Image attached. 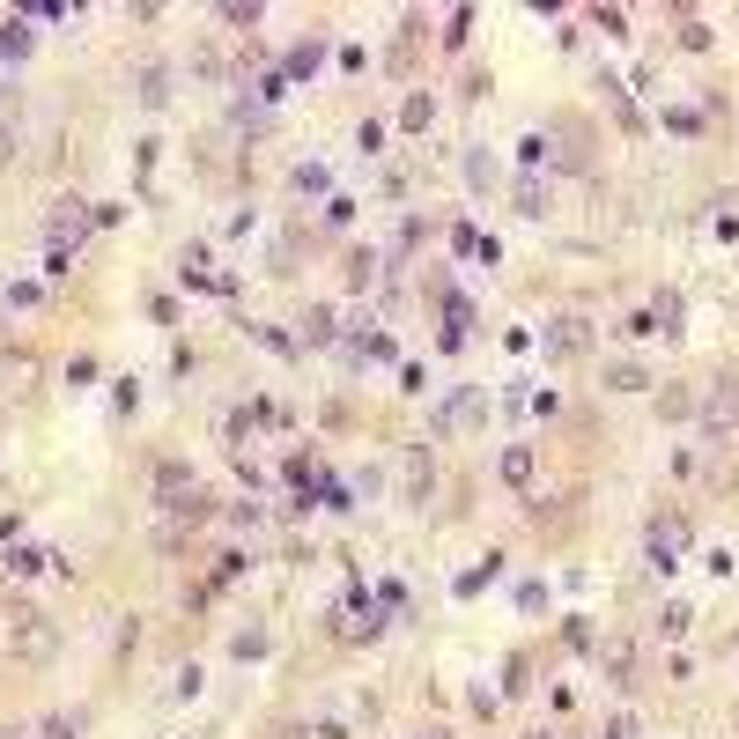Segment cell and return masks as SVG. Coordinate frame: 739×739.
Listing matches in <instances>:
<instances>
[{
	"mask_svg": "<svg viewBox=\"0 0 739 739\" xmlns=\"http://www.w3.org/2000/svg\"><path fill=\"white\" fill-rule=\"evenodd\" d=\"M8 651L23 658V666H45V658L60 651V629H52L45 614H30V606H23V614L8 621Z\"/></svg>",
	"mask_w": 739,
	"mask_h": 739,
	"instance_id": "1",
	"label": "cell"
},
{
	"mask_svg": "<svg viewBox=\"0 0 739 739\" xmlns=\"http://www.w3.org/2000/svg\"><path fill=\"white\" fill-rule=\"evenodd\" d=\"M400 488H407V503H429V488H437V466H429L422 444L400 451Z\"/></svg>",
	"mask_w": 739,
	"mask_h": 739,
	"instance_id": "2",
	"label": "cell"
},
{
	"mask_svg": "<svg viewBox=\"0 0 739 739\" xmlns=\"http://www.w3.org/2000/svg\"><path fill=\"white\" fill-rule=\"evenodd\" d=\"M680 547H688V518H658L651 525V562H658V570H673Z\"/></svg>",
	"mask_w": 739,
	"mask_h": 739,
	"instance_id": "3",
	"label": "cell"
},
{
	"mask_svg": "<svg viewBox=\"0 0 739 739\" xmlns=\"http://www.w3.org/2000/svg\"><path fill=\"white\" fill-rule=\"evenodd\" d=\"M599 666H606V680H614V688H636V643L614 636V643L599 651Z\"/></svg>",
	"mask_w": 739,
	"mask_h": 739,
	"instance_id": "4",
	"label": "cell"
},
{
	"mask_svg": "<svg viewBox=\"0 0 739 739\" xmlns=\"http://www.w3.org/2000/svg\"><path fill=\"white\" fill-rule=\"evenodd\" d=\"M193 488H200V481H193V466H178V459H163V466H156V503H178V496H193Z\"/></svg>",
	"mask_w": 739,
	"mask_h": 739,
	"instance_id": "5",
	"label": "cell"
},
{
	"mask_svg": "<svg viewBox=\"0 0 739 739\" xmlns=\"http://www.w3.org/2000/svg\"><path fill=\"white\" fill-rule=\"evenodd\" d=\"M703 422H710V429H732V422H739V385H732V377L703 400Z\"/></svg>",
	"mask_w": 739,
	"mask_h": 739,
	"instance_id": "6",
	"label": "cell"
},
{
	"mask_svg": "<svg viewBox=\"0 0 739 739\" xmlns=\"http://www.w3.org/2000/svg\"><path fill=\"white\" fill-rule=\"evenodd\" d=\"M547 348H555V355H584V348H592V326H584V318H555Z\"/></svg>",
	"mask_w": 739,
	"mask_h": 739,
	"instance_id": "7",
	"label": "cell"
},
{
	"mask_svg": "<svg viewBox=\"0 0 739 739\" xmlns=\"http://www.w3.org/2000/svg\"><path fill=\"white\" fill-rule=\"evenodd\" d=\"M141 104H148V111L170 104V67H141Z\"/></svg>",
	"mask_w": 739,
	"mask_h": 739,
	"instance_id": "8",
	"label": "cell"
},
{
	"mask_svg": "<svg viewBox=\"0 0 739 739\" xmlns=\"http://www.w3.org/2000/svg\"><path fill=\"white\" fill-rule=\"evenodd\" d=\"M503 481H510V488L533 481V444H510V451H503Z\"/></svg>",
	"mask_w": 739,
	"mask_h": 739,
	"instance_id": "9",
	"label": "cell"
},
{
	"mask_svg": "<svg viewBox=\"0 0 739 739\" xmlns=\"http://www.w3.org/2000/svg\"><path fill=\"white\" fill-rule=\"evenodd\" d=\"M0 52H8V60H23V52H30V23H23V15L0 23Z\"/></svg>",
	"mask_w": 739,
	"mask_h": 739,
	"instance_id": "10",
	"label": "cell"
},
{
	"mask_svg": "<svg viewBox=\"0 0 739 739\" xmlns=\"http://www.w3.org/2000/svg\"><path fill=\"white\" fill-rule=\"evenodd\" d=\"M296 326H303V340H318V348H326V340H333V311H326V303H311Z\"/></svg>",
	"mask_w": 739,
	"mask_h": 739,
	"instance_id": "11",
	"label": "cell"
},
{
	"mask_svg": "<svg viewBox=\"0 0 739 739\" xmlns=\"http://www.w3.org/2000/svg\"><path fill=\"white\" fill-rule=\"evenodd\" d=\"M606 385H614V392H643V385H651V370H643V363H614V370H606Z\"/></svg>",
	"mask_w": 739,
	"mask_h": 739,
	"instance_id": "12",
	"label": "cell"
},
{
	"mask_svg": "<svg viewBox=\"0 0 739 739\" xmlns=\"http://www.w3.org/2000/svg\"><path fill=\"white\" fill-rule=\"evenodd\" d=\"M45 230H52V244H60L67 230H82V200H60V207H52V222H45Z\"/></svg>",
	"mask_w": 739,
	"mask_h": 739,
	"instance_id": "13",
	"label": "cell"
},
{
	"mask_svg": "<svg viewBox=\"0 0 739 739\" xmlns=\"http://www.w3.org/2000/svg\"><path fill=\"white\" fill-rule=\"evenodd\" d=\"M518 215H547V185L540 178H518Z\"/></svg>",
	"mask_w": 739,
	"mask_h": 739,
	"instance_id": "14",
	"label": "cell"
},
{
	"mask_svg": "<svg viewBox=\"0 0 739 739\" xmlns=\"http://www.w3.org/2000/svg\"><path fill=\"white\" fill-rule=\"evenodd\" d=\"M163 510H170V518H178V525H200V518H207V496L193 488V496H178V503H163Z\"/></svg>",
	"mask_w": 739,
	"mask_h": 739,
	"instance_id": "15",
	"label": "cell"
},
{
	"mask_svg": "<svg viewBox=\"0 0 739 739\" xmlns=\"http://www.w3.org/2000/svg\"><path fill=\"white\" fill-rule=\"evenodd\" d=\"M680 45H688V52L710 45V23H703V15H680Z\"/></svg>",
	"mask_w": 739,
	"mask_h": 739,
	"instance_id": "16",
	"label": "cell"
},
{
	"mask_svg": "<svg viewBox=\"0 0 739 739\" xmlns=\"http://www.w3.org/2000/svg\"><path fill=\"white\" fill-rule=\"evenodd\" d=\"M222 23H237V30H252V23H259V0H230V8H222Z\"/></svg>",
	"mask_w": 739,
	"mask_h": 739,
	"instance_id": "17",
	"label": "cell"
},
{
	"mask_svg": "<svg viewBox=\"0 0 739 739\" xmlns=\"http://www.w3.org/2000/svg\"><path fill=\"white\" fill-rule=\"evenodd\" d=\"M370 274H377V259L355 252V259H348V289H370Z\"/></svg>",
	"mask_w": 739,
	"mask_h": 739,
	"instance_id": "18",
	"label": "cell"
},
{
	"mask_svg": "<svg viewBox=\"0 0 739 739\" xmlns=\"http://www.w3.org/2000/svg\"><path fill=\"white\" fill-rule=\"evenodd\" d=\"M400 126H407V134H422V126H429V97H407V111H400Z\"/></svg>",
	"mask_w": 739,
	"mask_h": 739,
	"instance_id": "19",
	"label": "cell"
},
{
	"mask_svg": "<svg viewBox=\"0 0 739 739\" xmlns=\"http://www.w3.org/2000/svg\"><path fill=\"white\" fill-rule=\"evenodd\" d=\"M230 651H237V658H259V651H267V629H244V636L230 643Z\"/></svg>",
	"mask_w": 739,
	"mask_h": 739,
	"instance_id": "20",
	"label": "cell"
},
{
	"mask_svg": "<svg viewBox=\"0 0 739 739\" xmlns=\"http://www.w3.org/2000/svg\"><path fill=\"white\" fill-rule=\"evenodd\" d=\"M45 562L52 555H30V547H23V555H8V577H30V570H45Z\"/></svg>",
	"mask_w": 739,
	"mask_h": 739,
	"instance_id": "21",
	"label": "cell"
},
{
	"mask_svg": "<svg viewBox=\"0 0 739 739\" xmlns=\"http://www.w3.org/2000/svg\"><path fill=\"white\" fill-rule=\"evenodd\" d=\"M82 725H74V717H45V739H74Z\"/></svg>",
	"mask_w": 739,
	"mask_h": 739,
	"instance_id": "22",
	"label": "cell"
},
{
	"mask_svg": "<svg viewBox=\"0 0 739 739\" xmlns=\"http://www.w3.org/2000/svg\"><path fill=\"white\" fill-rule=\"evenodd\" d=\"M606 739H636V725H629V717H621V725H606Z\"/></svg>",
	"mask_w": 739,
	"mask_h": 739,
	"instance_id": "23",
	"label": "cell"
},
{
	"mask_svg": "<svg viewBox=\"0 0 739 739\" xmlns=\"http://www.w3.org/2000/svg\"><path fill=\"white\" fill-rule=\"evenodd\" d=\"M15 156V134H8V126H0V163H8Z\"/></svg>",
	"mask_w": 739,
	"mask_h": 739,
	"instance_id": "24",
	"label": "cell"
},
{
	"mask_svg": "<svg viewBox=\"0 0 739 739\" xmlns=\"http://www.w3.org/2000/svg\"><path fill=\"white\" fill-rule=\"evenodd\" d=\"M281 739H318V732H303V725H281Z\"/></svg>",
	"mask_w": 739,
	"mask_h": 739,
	"instance_id": "25",
	"label": "cell"
},
{
	"mask_svg": "<svg viewBox=\"0 0 739 739\" xmlns=\"http://www.w3.org/2000/svg\"><path fill=\"white\" fill-rule=\"evenodd\" d=\"M525 739H562V732H525Z\"/></svg>",
	"mask_w": 739,
	"mask_h": 739,
	"instance_id": "26",
	"label": "cell"
},
{
	"mask_svg": "<svg viewBox=\"0 0 739 739\" xmlns=\"http://www.w3.org/2000/svg\"><path fill=\"white\" fill-rule=\"evenodd\" d=\"M732 732H739V703H732Z\"/></svg>",
	"mask_w": 739,
	"mask_h": 739,
	"instance_id": "27",
	"label": "cell"
},
{
	"mask_svg": "<svg viewBox=\"0 0 739 739\" xmlns=\"http://www.w3.org/2000/svg\"><path fill=\"white\" fill-rule=\"evenodd\" d=\"M0 104H8V89H0Z\"/></svg>",
	"mask_w": 739,
	"mask_h": 739,
	"instance_id": "28",
	"label": "cell"
}]
</instances>
